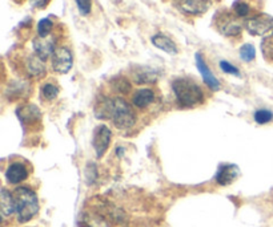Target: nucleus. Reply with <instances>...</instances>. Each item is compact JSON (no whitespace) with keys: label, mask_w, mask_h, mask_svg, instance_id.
Returning <instances> with one entry per match:
<instances>
[{"label":"nucleus","mask_w":273,"mask_h":227,"mask_svg":"<svg viewBox=\"0 0 273 227\" xmlns=\"http://www.w3.org/2000/svg\"><path fill=\"white\" fill-rule=\"evenodd\" d=\"M196 65H198L199 72L201 73L204 83L208 85V88H211L212 91H219V89L222 88L220 81L217 80L216 76H215V74L211 72V69L208 68L207 63H205V60H204V57L201 56V53H196Z\"/></svg>","instance_id":"obj_12"},{"label":"nucleus","mask_w":273,"mask_h":227,"mask_svg":"<svg viewBox=\"0 0 273 227\" xmlns=\"http://www.w3.org/2000/svg\"><path fill=\"white\" fill-rule=\"evenodd\" d=\"M213 24L219 32L226 37L240 36L244 28V23H241L239 16H236L235 12H229L226 9H222L215 15Z\"/></svg>","instance_id":"obj_4"},{"label":"nucleus","mask_w":273,"mask_h":227,"mask_svg":"<svg viewBox=\"0 0 273 227\" xmlns=\"http://www.w3.org/2000/svg\"><path fill=\"white\" fill-rule=\"evenodd\" d=\"M244 28L253 36H268L273 32V18L267 14H257L244 22Z\"/></svg>","instance_id":"obj_5"},{"label":"nucleus","mask_w":273,"mask_h":227,"mask_svg":"<svg viewBox=\"0 0 273 227\" xmlns=\"http://www.w3.org/2000/svg\"><path fill=\"white\" fill-rule=\"evenodd\" d=\"M156 97H157V94H156L155 89L140 88L132 94V105L143 111V109L149 108V105H152L156 101Z\"/></svg>","instance_id":"obj_9"},{"label":"nucleus","mask_w":273,"mask_h":227,"mask_svg":"<svg viewBox=\"0 0 273 227\" xmlns=\"http://www.w3.org/2000/svg\"><path fill=\"white\" fill-rule=\"evenodd\" d=\"M176 100L183 108H195L204 102V92L195 80L189 77H179L172 83Z\"/></svg>","instance_id":"obj_1"},{"label":"nucleus","mask_w":273,"mask_h":227,"mask_svg":"<svg viewBox=\"0 0 273 227\" xmlns=\"http://www.w3.org/2000/svg\"><path fill=\"white\" fill-rule=\"evenodd\" d=\"M240 57L241 60L245 61V63H250V61L254 60L256 57V49L252 44H244V45L240 48Z\"/></svg>","instance_id":"obj_24"},{"label":"nucleus","mask_w":273,"mask_h":227,"mask_svg":"<svg viewBox=\"0 0 273 227\" xmlns=\"http://www.w3.org/2000/svg\"><path fill=\"white\" fill-rule=\"evenodd\" d=\"M159 72L151 67H135L132 69V79L136 84H155Z\"/></svg>","instance_id":"obj_13"},{"label":"nucleus","mask_w":273,"mask_h":227,"mask_svg":"<svg viewBox=\"0 0 273 227\" xmlns=\"http://www.w3.org/2000/svg\"><path fill=\"white\" fill-rule=\"evenodd\" d=\"M239 176H240L239 167L236 165H232V163H226V165H223L219 169V172L216 174V182L219 185L228 186L233 183Z\"/></svg>","instance_id":"obj_14"},{"label":"nucleus","mask_w":273,"mask_h":227,"mask_svg":"<svg viewBox=\"0 0 273 227\" xmlns=\"http://www.w3.org/2000/svg\"><path fill=\"white\" fill-rule=\"evenodd\" d=\"M59 94V87L56 84L52 83H46L42 87V97L47 101H52L55 100Z\"/></svg>","instance_id":"obj_21"},{"label":"nucleus","mask_w":273,"mask_h":227,"mask_svg":"<svg viewBox=\"0 0 273 227\" xmlns=\"http://www.w3.org/2000/svg\"><path fill=\"white\" fill-rule=\"evenodd\" d=\"M15 202H16V215L20 223H25L38 214L39 200L33 190L22 186L14 191Z\"/></svg>","instance_id":"obj_2"},{"label":"nucleus","mask_w":273,"mask_h":227,"mask_svg":"<svg viewBox=\"0 0 273 227\" xmlns=\"http://www.w3.org/2000/svg\"><path fill=\"white\" fill-rule=\"evenodd\" d=\"M94 181H96V166H95V163H88V167H87V182L92 183Z\"/></svg>","instance_id":"obj_28"},{"label":"nucleus","mask_w":273,"mask_h":227,"mask_svg":"<svg viewBox=\"0 0 273 227\" xmlns=\"http://www.w3.org/2000/svg\"><path fill=\"white\" fill-rule=\"evenodd\" d=\"M25 69L27 73L32 77H42L46 74V64L44 60L40 59L36 53H33L25 61Z\"/></svg>","instance_id":"obj_15"},{"label":"nucleus","mask_w":273,"mask_h":227,"mask_svg":"<svg viewBox=\"0 0 273 227\" xmlns=\"http://www.w3.org/2000/svg\"><path fill=\"white\" fill-rule=\"evenodd\" d=\"M19 111H22V113L18 112L19 113V118L24 125H27V124L33 125L36 122H40V112H39V109L35 105L23 107Z\"/></svg>","instance_id":"obj_18"},{"label":"nucleus","mask_w":273,"mask_h":227,"mask_svg":"<svg viewBox=\"0 0 273 227\" xmlns=\"http://www.w3.org/2000/svg\"><path fill=\"white\" fill-rule=\"evenodd\" d=\"M220 68H222V70L224 72V73L233 74V76H237V77H240L241 76L239 68L235 67V65H232L231 63H228V61L225 60L220 61Z\"/></svg>","instance_id":"obj_26"},{"label":"nucleus","mask_w":273,"mask_h":227,"mask_svg":"<svg viewBox=\"0 0 273 227\" xmlns=\"http://www.w3.org/2000/svg\"><path fill=\"white\" fill-rule=\"evenodd\" d=\"M0 204H1V214H3V217H11L12 214L16 213L15 197L7 189H1V193H0Z\"/></svg>","instance_id":"obj_17"},{"label":"nucleus","mask_w":273,"mask_h":227,"mask_svg":"<svg viewBox=\"0 0 273 227\" xmlns=\"http://www.w3.org/2000/svg\"><path fill=\"white\" fill-rule=\"evenodd\" d=\"M32 45H33V51H35V53H36V55H38L40 59H43L44 61L47 60L50 56H52V53H53L55 49H56L53 36H48V37L38 36L36 39H33Z\"/></svg>","instance_id":"obj_10"},{"label":"nucleus","mask_w":273,"mask_h":227,"mask_svg":"<svg viewBox=\"0 0 273 227\" xmlns=\"http://www.w3.org/2000/svg\"><path fill=\"white\" fill-rule=\"evenodd\" d=\"M111 121L120 130H128L136 124V113L124 98H113V111Z\"/></svg>","instance_id":"obj_3"},{"label":"nucleus","mask_w":273,"mask_h":227,"mask_svg":"<svg viewBox=\"0 0 273 227\" xmlns=\"http://www.w3.org/2000/svg\"><path fill=\"white\" fill-rule=\"evenodd\" d=\"M52 29H53V23L50 19H42L38 24V33L40 37L51 36Z\"/></svg>","instance_id":"obj_23"},{"label":"nucleus","mask_w":273,"mask_h":227,"mask_svg":"<svg viewBox=\"0 0 273 227\" xmlns=\"http://www.w3.org/2000/svg\"><path fill=\"white\" fill-rule=\"evenodd\" d=\"M74 64L72 52L67 46H56L55 52L51 56V65L53 72L59 74L68 73Z\"/></svg>","instance_id":"obj_6"},{"label":"nucleus","mask_w":273,"mask_h":227,"mask_svg":"<svg viewBox=\"0 0 273 227\" xmlns=\"http://www.w3.org/2000/svg\"><path fill=\"white\" fill-rule=\"evenodd\" d=\"M113 88L116 89L119 93H128L129 89H131V84L129 81H127V79L124 77H116V79L112 81Z\"/></svg>","instance_id":"obj_25"},{"label":"nucleus","mask_w":273,"mask_h":227,"mask_svg":"<svg viewBox=\"0 0 273 227\" xmlns=\"http://www.w3.org/2000/svg\"><path fill=\"white\" fill-rule=\"evenodd\" d=\"M233 12H235L236 16H239L240 19H248V16L252 12V8H250L249 3L247 0H237L236 3H233Z\"/></svg>","instance_id":"obj_20"},{"label":"nucleus","mask_w":273,"mask_h":227,"mask_svg":"<svg viewBox=\"0 0 273 227\" xmlns=\"http://www.w3.org/2000/svg\"><path fill=\"white\" fill-rule=\"evenodd\" d=\"M77 9L83 16L91 14V9H92V1L91 0H75Z\"/></svg>","instance_id":"obj_27"},{"label":"nucleus","mask_w":273,"mask_h":227,"mask_svg":"<svg viewBox=\"0 0 273 227\" xmlns=\"http://www.w3.org/2000/svg\"><path fill=\"white\" fill-rule=\"evenodd\" d=\"M151 42L156 48L164 51L165 53H168V55H176V53L179 52L177 45L174 44V40H171L170 37L165 36L163 33H157L155 36H152Z\"/></svg>","instance_id":"obj_16"},{"label":"nucleus","mask_w":273,"mask_h":227,"mask_svg":"<svg viewBox=\"0 0 273 227\" xmlns=\"http://www.w3.org/2000/svg\"><path fill=\"white\" fill-rule=\"evenodd\" d=\"M28 167L24 162H12L5 170V180L11 185H18L28 178Z\"/></svg>","instance_id":"obj_8"},{"label":"nucleus","mask_w":273,"mask_h":227,"mask_svg":"<svg viewBox=\"0 0 273 227\" xmlns=\"http://www.w3.org/2000/svg\"><path fill=\"white\" fill-rule=\"evenodd\" d=\"M29 1H31V4H32V7H35V8L43 9L47 7L48 3H50L51 0H29Z\"/></svg>","instance_id":"obj_29"},{"label":"nucleus","mask_w":273,"mask_h":227,"mask_svg":"<svg viewBox=\"0 0 273 227\" xmlns=\"http://www.w3.org/2000/svg\"><path fill=\"white\" fill-rule=\"evenodd\" d=\"M212 5V0H180L179 8L184 14L202 15Z\"/></svg>","instance_id":"obj_11"},{"label":"nucleus","mask_w":273,"mask_h":227,"mask_svg":"<svg viewBox=\"0 0 273 227\" xmlns=\"http://www.w3.org/2000/svg\"><path fill=\"white\" fill-rule=\"evenodd\" d=\"M111 138H112V133H111V129L108 126L99 125L95 129L92 144H94L96 157L103 158L104 154L107 153L109 144H111Z\"/></svg>","instance_id":"obj_7"},{"label":"nucleus","mask_w":273,"mask_h":227,"mask_svg":"<svg viewBox=\"0 0 273 227\" xmlns=\"http://www.w3.org/2000/svg\"><path fill=\"white\" fill-rule=\"evenodd\" d=\"M116 154H118L119 157H123V154H124V148H118V149H116Z\"/></svg>","instance_id":"obj_30"},{"label":"nucleus","mask_w":273,"mask_h":227,"mask_svg":"<svg viewBox=\"0 0 273 227\" xmlns=\"http://www.w3.org/2000/svg\"><path fill=\"white\" fill-rule=\"evenodd\" d=\"M253 118L259 125H265V124H269L271 121H273V112L269 109H259V111L254 112Z\"/></svg>","instance_id":"obj_22"},{"label":"nucleus","mask_w":273,"mask_h":227,"mask_svg":"<svg viewBox=\"0 0 273 227\" xmlns=\"http://www.w3.org/2000/svg\"><path fill=\"white\" fill-rule=\"evenodd\" d=\"M261 51H263L264 59L268 63H273V32L264 37L261 43Z\"/></svg>","instance_id":"obj_19"}]
</instances>
